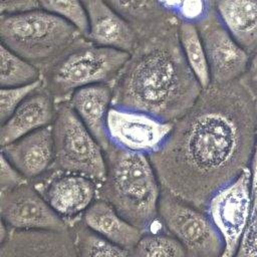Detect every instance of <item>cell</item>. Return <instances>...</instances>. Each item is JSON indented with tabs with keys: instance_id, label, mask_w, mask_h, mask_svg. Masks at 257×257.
Segmentation results:
<instances>
[{
	"instance_id": "7a4b0ae2",
	"label": "cell",
	"mask_w": 257,
	"mask_h": 257,
	"mask_svg": "<svg viewBox=\"0 0 257 257\" xmlns=\"http://www.w3.org/2000/svg\"><path fill=\"white\" fill-rule=\"evenodd\" d=\"M180 21L139 41L114 79L111 106L141 111L174 123L203 88L188 65L179 38Z\"/></svg>"
},
{
	"instance_id": "3957f363",
	"label": "cell",
	"mask_w": 257,
	"mask_h": 257,
	"mask_svg": "<svg viewBox=\"0 0 257 257\" xmlns=\"http://www.w3.org/2000/svg\"><path fill=\"white\" fill-rule=\"evenodd\" d=\"M106 174L96 199L109 203L143 233L163 229L159 219L162 186L149 156L109 145L104 150Z\"/></svg>"
},
{
	"instance_id": "30bf717a",
	"label": "cell",
	"mask_w": 257,
	"mask_h": 257,
	"mask_svg": "<svg viewBox=\"0 0 257 257\" xmlns=\"http://www.w3.org/2000/svg\"><path fill=\"white\" fill-rule=\"evenodd\" d=\"M173 124L141 111L115 106L110 107L106 122L111 145L147 156L164 145Z\"/></svg>"
},
{
	"instance_id": "7402d4cb",
	"label": "cell",
	"mask_w": 257,
	"mask_h": 257,
	"mask_svg": "<svg viewBox=\"0 0 257 257\" xmlns=\"http://www.w3.org/2000/svg\"><path fill=\"white\" fill-rule=\"evenodd\" d=\"M72 233L78 257H128L130 250L124 249L101 237L85 226L81 218L69 227Z\"/></svg>"
},
{
	"instance_id": "f546056e",
	"label": "cell",
	"mask_w": 257,
	"mask_h": 257,
	"mask_svg": "<svg viewBox=\"0 0 257 257\" xmlns=\"http://www.w3.org/2000/svg\"><path fill=\"white\" fill-rule=\"evenodd\" d=\"M240 79L254 99L257 100V51L251 54L247 69Z\"/></svg>"
},
{
	"instance_id": "cb8c5ba5",
	"label": "cell",
	"mask_w": 257,
	"mask_h": 257,
	"mask_svg": "<svg viewBox=\"0 0 257 257\" xmlns=\"http://www.w3.org/2000/svg\"><path fill=\"white\" fill-rule=\"evenodd\" d=\"M128 257H188L182 244L164 228L144 233Z\"/></svg>"
},
{
	"instance_id": "44dd1931",
	"label": "cell",
	"mask_w": 257,
	"mask_h": 257,
	"mask_svg": "<svg viewBox=\"0 0 257 257\" xmlns=\"http://www.w3.org/2000/svg\"><path fill=\"white\" fill-rule=\"evenodd\" d=\"M180 44L185 59L202 88L211 84V75L205 47L197 25L181 22L179 27Z\"/></svg>"
},
{
	"instance_id": "ac0fdd59",
	"label": "cell",
	"mask_w": 257,
	"mask_h": 257,
	"mask_svg": "<svg viewBox=\"0 0 257 257\" xmlns=\"http://www.w3.org/2000/svg\"><path fill=\"white\" fill-rule=\"evenodd\" d=\"M81 221L93 232L127 250L133 249L144 234L101 199L92 202L81 215Z\"/></svg>"
},
{
	"instance_id": "4dcf8cb0",
	"label": "cell",
	"mask_w": 257,
	"mask_h": 257,
	"mask_svg": "<svg viewBox=\"0 0 257 257\" xmlns=\"http://www.w3.org/2000/svg\"><path fill=\"white\" fill-rule=\"evenodd\" d=\"M39 8L37 0H0V14L16 13Z\"/></svg>"
},
{
	"instance_id": "5b68a950",
	"label": "cell",
	"mask_w": 257,
	"mask_h": 257,
	"mask_svg": "<svg viewBox=\"0 0 257 257\" xmlns=\"http://www.w3.org/2000/svg\"><path fill=\"white\" fill-rule=\"evenodd\" d=\"M128 57L127 52L94 44L82 36L42 73V84L56 103L68 101L81 87L112 85Z\"/></svg>"
},
{
	"instance_id": "5bb4252c",
	"label": "cell",
	"mask_w": 257,
	"mask_h": 257,
	"mask_svg": "<svg viewBox=\"0 0 257 257\" xmlns=\"http://www.w3.org/2000/svg\"><path fill=\"white\" fill-rule=\"evenodd\" d=\"M1 155L28 181L43 177L54 160L52 124L1 147Z\"/></svg>"
},
{
	"instance_id": "f1b7e54d",
	"label": "cell",
	"mask_w": 257,
	"mask_h": 257,
	"mask_svg": "<svg viewBox=\"0 0 257 257\" xmlns=\"http://www.w3.org/2000/svg\"><path fill=\"white\" fill-rule=\"evenodd\" d=\"M30 182L18 170H16L1 155V175H0V192L11 190L19 185Z\"/></svg>"
},
{
	"instance_id": "d6986e66",
	"label": "cell",
	"mask_w": 257,
	"mask_h": 257,
	"mask_svg": "<svg viewBox=\"0 0 257 257\" xmlns=\"http://www.w3.org/2000/svg\"><path fill=\"white\" fill-rule=\"evenodd\" d=\"M219 20L250 54L257 51V0H211Z\"/></svg>"
},
{
	"instance_id": "83f0119b",
	"label": "cell",
	"mask_w": 257,
	"mask_h": 257,
	"mask_svg": "<svg viewBox=\"0 0 257 257\" xmlns=\"http://www.w3.org/2000/svg\"><path fill=\"white\" fill-rule=\"evenodd\" d=\"M42 84V80L37 82L12 87H0V120L4 123L25 100V98Z\"/></svg>"
},
{
	"instance_id": "8992f818",
	"label": "cell",
	"mask_w": 257,
	"mask_h": 257,
	"mask_svg": "<svg viewBox=\"0 0 257 257\" xmlns=\"http://www.w3.org/2000/svg\"><path fill=\"white\" fill-rule=\"evenodd\" d=\"M52 130L54 160L49 172L78 174L99 185L106 174L104 151L67 101L56 103Z\"/></svg>"
},
{
	"instance_id": "e0dca14e",
	"label": "cell",
	"mask_w": 257,
	"mask_h": 257,
	"mask_svg": "<svg viewBox=\"0 0 257 257\" xmlns=\"http://www.w3.org/2000/svg\"><path fill=\"white\" fill-rule=\"evenodd\" d=\"M67 102L104 151L110 145L106 122L112 104L111 85L99 83L81 87Z\"/></svg>"
},
{
	"instance_id": "2e32d148",
	"label": "cell",
	"mask_w": 257,
	"mask_h": 257,
	"mask_svg": "<svg viewBox=\"0 0 257 257\" xmlns=\"http://www.w3.org/2000/svg\"><path fill=\"white\" fill-rule=\"evenodd\" d=\"M56 102L43 84L32 91L16 108L12 115L1 124V147L8 145L34 131L53 123Z\"/></svg>"
},
{
	"instance_id": "8fae6325",
	"label": "cell",
	"mask_w": 257,
	"mask_h": 257,
	"mask_svg": "<svg viewBox=\"0 0 257 257\" xmlns=\"http://www.w3.org/2000/svg\"><path fill=\"white\" fill-rule=\"evenodd\" d=\"M197 28L207 54L211 84H226L240 79L251 54L225 28L213 8Z\"/></svg>"
},
{
	"instance_id": "ba28073f",
	"label": "cell",
	"mask_w": 257,
	"mask_h": 257,
	"mask_svg": "<svg viewBox=\"0 0 257 257\" xmlns=\"http://www.w3.org/2000/svg\"><path fill=\"white\" fill-rule=\"evenodd\" d=\"M251 207V169L218 190L204 212L224 241L221 257H234L246 231Z\"/></svg>"
},
{
	"instance_id": "603a6c76",
	"label": "cell",
	"mask_w": 257,
	"mask_h": 257,
	"mask_svg": "<svg viewBox=\"0 0 257 257\" xmlns=\"http://www.w3.org/2000/svg\"><path fill=\"white\" fill-rule=\"evenodd\" d=\"M0 87L31 84L41 80V73L32 63L0 44Z\"/></svg>"
},
{
	"instance_id": "ffe728a7",
	"label": "cell",
	"mask_w": 257,
	"mask_h": 257,
	"mask_svg": "<svg viewBox=\"0 0 257 257\" xmlns=\"http://www.w3.org/2000/svg\"><path fill=\"white\" fill-rule=\"evenodd\" d=\"M137 31L139 37L179 21L167 13L159 0H104Z\"/></svg>"
},
{
	"instance_id": "277c9868",
	"label": "cell",
	"mask_w": 257,
	"mask_h": 257,
	"mask_svg": "<svg viewBox=\"0 0 257 257\" xmlns=\"http://www.w3.org/2000/svg\"><path fill=\"white\" fill-rule=\"evenodd\" d=\"M84 36L74 25L41 8L0 14L1 44L42 73Z\"/></svg>"
},
{
	"instance_id": "52a82bcc",
	"label": "cell",
	"mask_w": 257,
	"mask_h": 257,
	"mask_svg": "<svg viewBox=\"0 0 257 257\" xmlns=\"http://www.w3.org/2000/svg\"><path fill=\"white\" fill-rule=\"evenodd\" d=\"M159 219L184 247L188 257H221L224 241L209 216L162 188Z\"/></svg>"
},
{
	"instance_id": "9a60e30c",
	"label": "cell",
	"mask_w": 257,
	"mask_h": 257,
	"mask_svg": "<svg viewBox=\"0 0 257 257\" xmlns=\"http://www.w3.org/2000/svg\"><path fill=\"white\" fill-rule=\"evenodd\" d=\"M88 20L86 38L94 44L132 53L139 35L104 0H82Z\"/></svg>"
},
{
	"instance_id": "d4e9b609",
	"label": "cell",
	"mask_w": 257,
	"mask_h": 257,
	"mask_svg": "<svg viewBox=\"0 0 257 257\" xmlns=\"http://www.w3.org/2000/svg\"><path fill=\"white\" fill-rule=\"evenodd\" d=\"M256 110H257V100ZM251 207L249 222L234 257H257V133L251 161Z\"/></svg>"
},
{
	"instance_id": "4fadbf2b",
	"label": "cell",
	"mask_w": 257,
	"mask_h": 257,
	"mask_svg": "<svg viewBox=\"0 0 257 257\" xmlns=\"http://www.w3.org/2000/svg\"><path fill=\"white\" fill-rule=\"evenodd\" d=\"M0 242V257H78L70 229L21 231L9 228Z\"/></svg>"
},
{
	"instance_id": "4316f807",
	"label": "cell",
	"mask_w": 257,
	"mask_h": 257,
	"mask_svg": "<svg viewBox=\"0 0 257 257\" xmlns=\"http://www.w3.org/2000/svg\"><path fill=\"white\" fill-rule=\"evenodd\" d=\"M162 8L180 22L197 25L212 10L211 0H159Z\"/></svg>"
},
{
	"instance_id": "484cf974",
	"label": "cell",
	"mask_w": 257,
	"mask_h": 257,
	"mask_svg": "<svg viewBox=\"0 0 257 257\" xmlns=\"http://www.w3.org/2000/svg\"><path fill=\"white\" fill-rule=\"evenodd\" d=\"M39 8L74 25L85 37L88 32L87 13L82 0H37Z\"/></svg>"
},
{
	"instance_id": "7c38bea8",
	"label": "cell",
	"mask_w": 257,
	"mask_h": 257,
	"mask_svg": "<svg viewBox=\"0 0 257 257\" xmlns=\"http://www.w3.org/2000/svg\"><path fill=\"white\" fill-rule=\"evenodd\" d=\"M36 183V189L69 227L96 199L97 184L78 174L48 171Z\"/></svg>"
},
{
	"instance_id": "6da1fadb",
	"label": "cell",
	"mask_w": 257,
	"mask_h": 257,
	"mask_svg": "<svg viewBox=\"0 0 257 257\" xmlns=\"http://www.w3.org/2000/svg\"><path fill=\"white\" fill-rule=\"evenodd\" d=\"M256 133V101L241 79L210 84L149 158L163 189L204 211L250 168Z\"/></svg>"
},
{
	"instance_id": "9c48e42d",
	"label": "cell",
	"mask_w": 257,
	"mask_h": 257,
	"mask_svg": "<svg viewBox=\"0 0 257 257\" xmlns=\"http://www.w3.org/2000/svg\"><path fill=\"white\" fill-rule=\"evenodd\" d=\"M2 222L21 231H68L67 223L50 207L31 182L0 192Z\"/></svg>"
}]
</instances>
